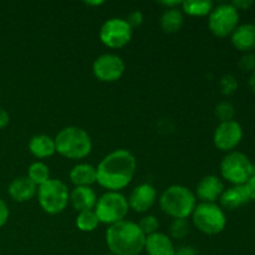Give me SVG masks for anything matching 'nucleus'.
I'll list each match as a JSON object with an SVG mask.
<instances>
[{"instance_id": "f257e3e1", "label": "nucleus", "mask_w": 255, "mask_h": 255, "mask_svg": "<svg viewBox=\"0 0 255 255\" xmlns=\"http://www.w3.org/2000/svg\"><path fill=\"white\" fill-rule=\"evenodd\" d=\"M137 162L127 149H115L102 158L96 168L97 183L110 192H119L129 184L136 173Z\"/></svg>"}, {"instance_id": "f03ea898", "label": "nucleus", "mask_w": 255, "mask_h": 255, "mask_svg": "<svg viewBox=\"0 0 255 255\" xmlns=\"http://www.w3.org/2000/svg\"><path fill=\"white\" fill-rule=\"evenodd\" d=\"M144 243L146 236L134 222L121 221L106 232V244L114 255H139L144 251Z\"/></svg>"}, {"instance_id": "7ed1b4c3", "label": "nucleus", "mask_w": 255, "mask_h": 255, "mask_svg": "<svg viewBox=\"0 0 255 255\" xmlns=\"http://www.w3.org/2000/svg\"><path fill=\"white\" fill-rule=\"evenodd\" d=\"M54 139L57 153L70 159L85 158L92 149L91 137L85 129L76 126L65 127Z\"/></svg>"}, {"instance_id": "20e7f679", "label": "nucleus", "mask_w": 255, "mask_h": 255, "mask_svg": "<svg viewBox=\"0 0 255 255\" xmlns=\"http://www.w3.org/2000/svg\"><path fill=\"white\" fill-rule=\"evenodd\" d=\"M197 206V199L193 192L181 184L168 187L159 198V207L172 218L187 219Z\"/></svg>"}, {"instance_id": "39448f33", "label": "nucleus", "mask_w": 255, "mask_h": 255, "mask_svg": "<svg viewBox=\"0 0 255 255\" xmlns=\"http://www.w3.org/2000/svg\"><path fill=\"white\" fill-rule=\"evenodd\" d=\"M128 201L120 192H106L102 194L95 206V213L100 223L116 224L125 221V217L128 213Z\"/></svg>"}, {"instance_id": "423d86ee", "label": "nucleus", "mask_w": 255, "mask_h": 255, "mask_svg": "<svg viewBox=\"0 0 255 255\" xmlns=\"http://www.w3.org/2000/svg\"><path fill=\"white\" fill-rule=\"evenodd\" d=\"M37 199L44 212L59 214L66 208L70 201L69 188L60 179L50 178L37 189Z\"/></svg>"}, {"instance_id": "0eeeda50", "label": "nucleus", "mask_w": 255, "mask_h": 255, "mask_svg": "<svg viewBox=\"0 0 255 255\" xmlns=\"http://www.w3.org/2000/svg\"><path fill=\"white\" fill-rule=\"evenodd\" d=\"M192 221L199 232L208 236L219 234L224 231L227 224L226 213L216 203L202 202L196 206L192 213Z\"/></svg>"}, {"instance_id": "6e6552de", "label": "nucleus", "mask_w": 255, "mask_h": 255, "mask_svg": "<svg viewBox=\"0 0 255 255\" xmlns=\"http://www.w3.org/2000/svg\"><path fill=\"white\" fill-rule=\"evenodd\" d=\"M253 163L244 153L232 151L222 159L221 173L224 179L234 186H243L252 177Z\"/></svg>"}, {"instance_id": "1a4fd4ad", "label": "nucleus", "mask_w": 255, "mask_h": 255, "mask_svg": "<svg viewBox=\"0 0 255 255\" xmlns=\"http://www.w3.org/2000/svg\"><path fill=\"white\" fill-rule=\"evenodd\" d=\"M238 22L239 11L232 4H219L209 12V29L218 37H226L233 34Z\"/></svg>"}, {"instance_id": "9d476101", "label": "nucleus", "mask_w": 255, "mask_h": 255, "mask_svg": "<svg viewBox=\"0 0 255 255\" xmlns=\"http://www.w3.org/2000/svg\"><path fill=\"white\" fill-rule=\"evenodd\" d=\"M132 37V29L127 21L121 17H112L102 24L100 39L106 46L112 49L124 47Z\"/></svg>"}, {"instance_id": "9b49d317", "label": "nucleus", "mask_w": 255, "mask_h": 255, "mask_svg": "<svg viewBox=\"0 0 255 255\" xmlns=\"http://www.w3.org/2000/svg\"><path fill=\"white\" fill-rule=\"evenodd\" d=\"M95 76L105 82L117 81L125 72V62L119 55L104 54L97 57L92 65Z\"/></svg>"}, {"instance_id": "f8f14e48", "label": "nucleus", "mask_w": 255, "mask_h": 255, "mask_svg": "<svg viewBox=\"0 0 255 255\" xmlns=\"http://www.w3.org/2000/svg\"><path fill=\"white\" fill-rule=\"evenodd\" d=\"M243 138V128L234 120L221 122L214 131V144L224 152H232Z\"/></svg>"}, {"instance_id": "ddd939ff", "label": "nucleus", "mask_w": 255, "mask_h": 255, "mask_svg": "<svg viewBox=\"0 0 255 255\" xmlns=\"http://www.w3.org/2000/svg\"><path fill=\"white\" fill-rule=\"evenodd\" d=\"M157 198V192L154 187L149 183H142L134 187L128 198V206L137 213L147 212L154 204Z\"/></svg>"}, {"instance_id": "4468645a", "label": "nucleus", "mask_w": 255, "mask_h": 255, "mask_svg": "<svg viewBox=\"0 0 255 255\" xmlns=\"http://www.w3.org/2000/svg\"><path fill=\"white\" fill-rule=\"evenodd\" d=\"M224 192V184L217 176H206L197 186V197L206 203H214Z\"/></svg>"}, {"instance_id": "2eb2a0df", "label": "nucleus", "mask_w": 255, "mask_h": 255, "mask_svg": "<svg viewBox=\"0 0 255 255\" xmlns=\"http://www.w3.org/2000/svg\"><path fill=\"white\" fill-rule=\"evenodd\" d=\"M232 44L239 51L249 52L255 49V24L247 22L237 26L232 34Z\"/></svg>"}, {"instance_id": "dca6fc26", "label": "nucleus", "mask_w": 255, "mask_h": 255, "mask_svg": "<svg viewBox=\"0 0 255 255\" xmlns=\"http://www.w3.org/2000/svg\"><path fill=\"white\" fill-rule=\"evenodd\" d=\"M70 202L75 211H92L97 203V197L91 187H75L70 193Z\"/></svg>"}, {"instance_id": "f3484780", "label": "nucleus", "mask_w": 255, "mask_h": 255, "mask_svg": "<svg viewBox=\"0 0 255 255\" xmlns=\"http://www.w3.org/2000/svg\"><path fill=\"white\" fill-rule=\"evenodd\" d=\"M7 191L14 201L27 202L36 194L37 186L29 177H17L9 184Z\"/></svg>"}, {"instance_id": "a211bd4d", "label": "nucleus", "mask_w": 255, "mask_h": 255, "mask_svg": "<svg viewBox=\"0 0 255 255\" xmlns=\"http://www.w3.org/2000/svg\"><path fill=\"white\" fill-rule=\"evenodd\" d=\"M144 251L148 255H173L176 249L172 241L166 234L156 232L146 237Z\"/></svg>"}, {"instance_id": "6ab92c4d", "label": "nucleus", "mask_w": 255, "mask_h": 255, "mask_svg": "<svg viewBox=\"0 0 255 255\" xmlns=\"http://www.w3.org/2000/svg\"><path fill=\"white\" fill-rule=\"evenodd\" d=\"M221 203L222 206L229 211H234L238 209L239 207L246 206L248 202H251L247 192L246 187L243 186H233L231 188L226 189L221 196Z\"/></svg>"}, {"instance_id": "aec40b11", "label": "nucleus", "mask_w": 255, "mask_h": 255, "mask_svg": "<svg viewBox=\"0 0 255 255\" xmlns=\"http://www.w3.org/2000/svg\"><path fill=\"white\" fill-rule=\"evenodd\" d=\"M70 179L76 187H90L97 181L96 168L89 163L77 164L70 172Z\"/></svg>"}, {"instance_id": "412c9836", "label": "nucleus", "mask_w": 255, "mask_h": 255, "mask_svg": "<svg viewBox=\"0 0 255 255\" xmlns=\"http://www.w3.org/2000/svg\"><path fill=\"white\" fill-rule=\"evenodd\" d=\"M29 149L36 158H46L56 152L55 139L47 134H37L30 139Z\"/></svg>"}, {"instance_id": "4be33fe9", "label": "nucleus", "mask_w": 255, "mask_h": 255, "mask_svg": "<svg viewBox=\"0 0 255 255\" xmlns=\"http://www.w3.org/2000/svg\"><path fill=\"white\" fill-rule=\"evenodd\" d=\"M183 12L179 9H177V7L167 9L166 11H163V14L161 15V19H159L161 27L166 32L178 31L182 27V25H183Z\"/></svg>"}, {"instance_id": "5701e85b", "label": "nucleus", "mask_w": 255, "mask_h": 255, "mask_svg": "<svg viewBox=\"0 0 255 255\" xmlns=\"http://www.w3.org/2000/svg\"><path fill=\"white\" fill-rule=\"evenodd\" d=\"M214 7L213 1L211 0H186L182 1V9L186 14L193 16H204L209 14Z\"/></svg>"}, {"instance_id": "b1692460", "label": "nucleus", "mask_w": 255, "mask_h": 255, "mask_svg": "<svg viewBox=\"0 0 255 255\" xmlns=\"http://www.w3.org/2000/svg\"><path fill=\"white\" fill-rule=\"evenodd\" d=\"M27 177H29L36 186L40 187L41 184H44L45 182H47L50 179L49 167L45 163H42V162H34V163H31V166L29 167Z\"/></svg>"}, {"instance_id": "393cba45", "label": "nucleus", "mask_w": 255, "mask_h": 255, "mask_svg": "<svg viewBox=\"0 0 255 255\" xmlns=\"http://www.w3.org/2000/svg\"><path fill=\"white\" fill-rule=\"evenodd\" d=\"M99 219H97L95 211H85L80 212L76 218V226L82 232H92L99 226Z\"/></svg>"}, {"instance_id": "a878e982", "label": "nucleus", "mask_w": 255, "mask_h": 255, "mask_svg": "<svg viewBox=\"0 0 255 255\" xmlns=\"http://www.w3.org/2000/svg\"><path fill=\"white\" fill-rule=\"evenodd\" d=\"M169 232L174 239L186 238L189 233V222L183 218L173 219L171 227H169Z\"/></svg>"}, {"instance_id": "bb28decb", "label": "nucleus", "mask_w": 255, "mask_h": 255, "mask_svg": "<svg viewBox=\"0 0 255 255\" xmlns=\"http://www.w3.org/2000/svg\"><path fill=\"white\" fill-rule=\"evenodd\" d=\"M236 115V107L229 101H221L216 106V116L221 122L231 121Z\"/></svg>"}, {"instance_id": "cd10ccee", "label": "nucleus", "mask_w": 255, "mask_h": 255, "mask_svg": "<svg viewBox=\"0 0 255 255\" xmlns=\"http://www.w3.org/2000/svg\"><path fill=\"white\" fill-rule=\"evenodd\" d=\"M158 226H159L158 221H157L156 217H153V216L143 217V218L141 219V222L138 223L139 229L143 232V234L146 237L156 233L157 229H158Z\"/></svg>"}, {"instance_id": "c85d7f7f", "label": "nucleus", "mask_w": 255, "mask_h": 255, "mask_svg": "<svg viewBox=\"0 0 255 255\" xmlns=\"http://www.w3.org/2000/svg\"><path fill=\"white\" fill-rule=\"evenodd\" d=\"M238 89V81L231 74L224 75L221 79V90L224 95H232Z\"/></svg>"}, {"instance_id": "c756f323", "label": "nucleus", "mask_w": 255, "mask_h": 255, "mask_svg": "<svg viewBox=\"0 0 255 255\" xmlns=\"http://www.w3.org/2000/svg\"><path fill=\"white\" fill-rule=\"evenodd\" d=\"M239 67L246 72H253L255 70V55L252 52H247L241 57L238 62Z\"/></svg>"}, {"instance_id": "7c9ffc66", "label": "nucleus", "mask_w": 255, "mask_h": 255, "mask_svg": "<svg viewBox=\"0 0 255 255\" xmlns=\"http://www.w3.org/2000/svg\"><path fill=\"white\" fill-rule=\"evenodd\" d=\"M125 20H126L127 24L131 26V29H133V27L139 26V25L142 24V21H143V14H142V11H139V10H133L132 12H129L127 19Z\"/></svg>"}, {"instance_id": "2f4dec72", "label": "nucleus", "mask_w": 255, "mask_h": 255, "mask_svg": "<svg viewBox=\"0 0 255 255\" xmlns=\"http://www.w3.org/2000/svg\"><path fill=\"white\" fill-rule=\"evenodd\" d=\"M9 218V208H7L6 203L0 198V228L4 226Z\"/></svg>"}, {"instance_id": "473e14b6", "label": "nucleus", "mask_w": 255, "mask_h": 255, "mask_svg": "<svg viewBox=\"0 0 255 255\" xmlns=\"http://www.w3.org/2000/svg\"><path fill=\"white\" fill-rule=\"evenodd\" d=\"M244 187H246L247 192H248L249 199L255 202V177L252 176L251 178L247 181V183L244 184Z\"/></svg>"}, {"instance_id": "72a5a7b5", "label": "nucleus", "mask_w": 255, "mask_h": 255, "mask_svg": "<svg viewBox=\"0 0 255 255\" xmlns=\"http://www.w3.org/2000/svg\"><path fill=\"white\" fill-rule=\"evenodd\" d=\"M231 4L239 11V10H247L251 6H253L254 1H252V0H236V1L231 2Z\"/></svg>"}, {"instance_id": "f704fd0d", "label": "nucleus", "mask_w": 255, "mask_h": 255, "mask_svg": "<svg viewBox=\"0 0 255 255\" xmlns=\"http://www.w3.org/2000/svg\"><path fill=\"white\" fill-rule=\"evenodd\" d=\"M173 255H198V253H197V251L194 248H192V247L189 246H186L177 249Z\"/></svg>"}, {"instance_id": "c9c22d12", "label": "nucleus", "mask_w": 255, "mask_h": 255, "mask_svg": "<svg viewBox=\"0 0 255 255\" xmlns=\"http://www.w3.org/2000/svg\"><path fill=\"white\" fill-rule=\"evenodd\" d=\"M9 115H7V112L5 111L4 109H1L0 107V128H4L5 126H7V124H9Z\"/></svg>"}, {"instance_id": "e433bc0d", "label": "nucleus", "mask_w": 255, "mask_h": 255, "mask_svg": "<svg viewBox=\"0 0 255 255\" xmlns=\"http://www.w3.org/2000/svg\"><path fill=\"white\" fill-rule=\"evenodd\" d=\"M248 84H249V87H251L252 92H254V94H255V70L251 74V77H249Z\"/></svg>"}, {"instance_id": "4c0bfd02", "label": "nucleus", "mask_w": 255, "mask_h": 255, "mask_svg": "<svg viewBox=\"0 0 255 255\" xmlns=\"http://www.w3.org/2000/svg\"><path fill=\"white\" fill-rule=\"evenodd\" d=\"M85 4L86 5H101V4H104V1H101V0H100V1H85Z\"/></svg>"}, {"instance_id": "58836bf2", "label": "nucleus", "mask_w": 255, "mask_h": 255, "mask_svg": "<svg viewBox=\"0 0 255 255\" xmlns=\"http://www.w3.org/2000/svg\"><path fill=\"white\" fill-rule=\"evenodd\" d=\"M252 176L255 177V164H253V167H252Z\"/></svg>"}, {"instance_id": "ea45409f", "label": "nucleus", "mask_w": 255, "mask_h": 255, "mask_svg": "<svg viewBox=\"0 0 255 255\" xmlns=\"http://www.w3.org/2000/svg\"><path fill=\"white\" fill-rule=\"evenodd\" d=\"M110 255H114V254H110Z\"/></svg>"}]
</instances>
